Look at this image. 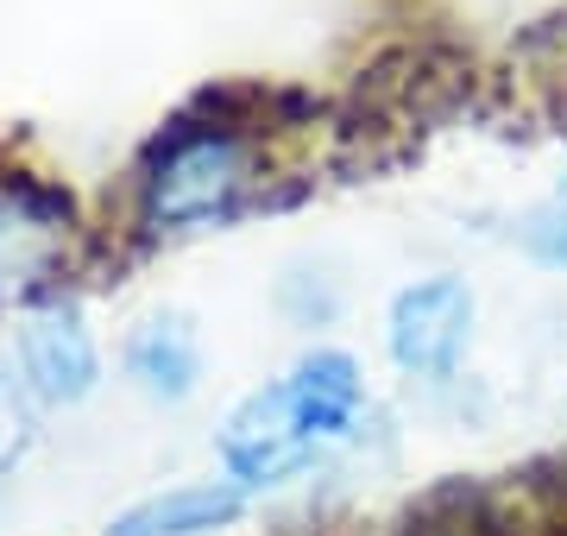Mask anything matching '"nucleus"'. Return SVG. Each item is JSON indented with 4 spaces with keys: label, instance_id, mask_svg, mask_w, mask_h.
<instances>
[{
    "label": "nucleus",
    "instance_id": "1",
    "mask_svg": "<svg viewBox=\"0 0 567 536\" xmlns=\"http://www.w3.org/2000/svg\"><path fill=\"white\" fill-rule=\"evenodd\" d=\"M265 126L240 114L234 102H203L158 126L145 140L126 203L133 227L152 240H177V234H203V227L234 221L240 208L259 203L265 189Z\"/></svg>",
    "mask_w": 567,
    "mask_h": 536
},
{
    "label": "nucleus",
    "instance_id": "2",
    "mask_svg": "<svg viewBox=\"0 0 567 536\" xmlns=\"http://www.w3.org/2000/svg\"><path fill=\"white\" fill-rule=\"evenodd\" d=\"M365 430V379L347 348H316L297 367L246 392L221 423V474L246 498L309 474L322 454L360 442Z\"/></svg>",
    "mask_w": 567,
    "mask_h": 536
},
{
    "label": "nucleus",
    "instance_id": "3",
    "mask_svg": "<svg viewBox=\"0 0 567 536\" xmlns=\"http://www.w3.org/2000/svg\"><path fill=\"white\" fill-rule=\"evenodd\" d=\"M76 196L32 171H0V310L58 297L76 266Z\"/></svg>",
    "mask_w": 567,
    "mask_h": 536
},
{
    "label": "nucleus",
    "instance_id": "4",
    "mask_svg": "<svg viewBox=\"0 0 567 536\" xmlns=\"http://www.w3.org/2000/svg\"><path fill=\"white\" fill-rule=\"evenodd\" d=\"M473 322H480V297L454 271H429L404 285L385 310V353L391 367L416 379V385H447L473 348Z\"/></svg>",
    "mask_w": 567,
    "mask_h": 536
},
{
    "label": "nucleus",
    "instance_id": "5",
    "mask_svg": "<svg viewBox=\"0 0 567 536\" xmlns=\"http://www.w3.org/2000/svg\"><path fill=\"white\" fill-rule=\"evenodd\" d=\"M13 367H20V385L32 404L70 411L82 398H95V385H102V341L89 329V310L76 297L32 303L20 334H13Z\"/></svg>",
    "mask_w": 567,
    "mask_h": 536
},
{
    "label": "nucleus",
    "instance_id": "6",
    "mask_svg": "<svg viewBox=\"0 0 567 536\" xmlns=\"http://www.w3.org/2000/svg\"><path fill=\"white\" fill-rule=\"evenodd\" d=\"M121 367L152 404H183V398H196V385H203V334H196V322L183 310L145 316L140 329L126 334Z\"/></svg>",
    "mask_w": 567,
    "mask_h": 536
},
{
    "label": "nucleus",
    "instance_id": "7",
    "mask_svg": "<svg viewBox=\"0 0 567 536\" xmlns=\"http://www.w3.org/2000/svg\"><path fill=\"white\" fill-rule=\"evenodd\" d=\"M246 517V493L234 480H183V486H164V493L133 498L107 536H215L227 524Z\"/></svg>",
    "mask_w": 567,
    "mask_h": 536
},
{
    "label": "nucleus",
    "instance_id": "8",
    "mask_svg": "<svg viewBox=\"0 0 567 536\" xmlns=\"http://www.w3.org/2000/svg\"><path fill=\"white\" fill-rule=\"evenodd\" d=\"M278 310L297 322V329H328L341 316V278L328 266H290L278 278Z\"/></svg>",
    "mask_w": 567,
    "mask_h": 536
},
{
    "label": "nucleus",
    "instance_id": "9",
    "mask_svg": "<svg viewBox=\"0 0 567 536\" xmlns=\"http://www.w3.org/2000/svg\"><path fill=\"white\" fill-rule=\"evenodd\" d=\"M517 247L543 271H567V196L529 208L524 221H517Z\"/></svg>",
    "mask_w": 567,
    "mask_h": 536
},
{
    "label": "nucleus",
    "instance_id": "10",
    "mask_svg": "<svg viewBox=\"0 0 567 536\" xmlns=\"http://www.w3.org/2000/svg\"><path fill=\"white\" fill-rule=\"evenodd\" d=\"M25 449H32V398H25V385L13 372L0 367V474H7Z\"/></svg>",
    "mask_w": 567,
    "mask_h": 536
}]
</instances>
